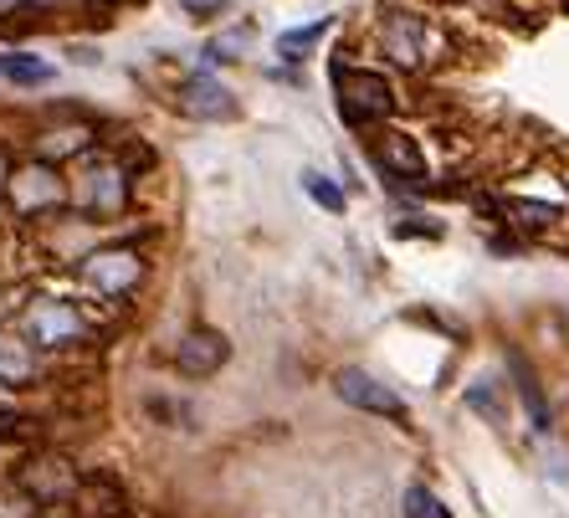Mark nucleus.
Masks as SVG:
<instances>
[{
    "instance_id": "f257e3e1",
    "label": "nucleus",
    "mask_w": 569,
    "mask_h": 518,
    "mask_svg": "<svg viewBox=\"0 0 569 518\" xmlns=\"http://www.w3.org/2000/svg\"><path fill=\"white\" fill-rule=\"evenodd\" d=\"M67 200L78 206L82 216H123L129 211V170L108 155H88L82 170L67 180Z\"/></svg>"
},
{
    "instance_id": "f03ea898",
    "label": "nucleus",
    "mask_w": 569,
    "mask_h": 518,
    "mask_svg": "<svg viewBox=\"0 0 569 518\" xmlns=\"http://www.w3.org/2000/svg\"><path fill=\"white\" fill-rule=\"evenodd\" d=\"M333 88H339V108L355 129H375L396 113V88L380 78V72H365V67H333Z\"/></svg>"
},
{
    "instance_id": "7ed1b4c3",
    "label": "nucleus",
    "mask_w": 569,
    "mask_h": 518,
    "mask_svg": "<svg viewBox=\"0 0 569 518\" xmlns=\"http://www.w3.org/2000/svg\"><path fill=\"white\" fill-rule=\"evenodd\" d=\"M6 200L21 221H37V216H52L67 206V180L57 165L47 160H31L21 170H11V186H6Z\"/></svg>"
},
{
    "instance_id": "20e7f679",
    "label": "nucleus",
    "mask_w": 569,
    "mask_h": 518,
    "mask_svg": "<svg viewBox=\"0 0 569 518\" xmlns=\"http://www.w3.org/2000/svg\"><path fill=\"white\" fill-rule=\"evenodd\" d=\"M78 278L98 298H129L144 282V257L133 247H98V252H88L78 262Z\"/></svg>"
},
{
    "instance_id": "39448f33",
    "label": "nucleus",
    "mask_w": 569,
    "mask_h": 518,
    "mask_svg": "<svg viewBox=\"0 0 569 518\" xmlns=\"http://www.w3.org/2000/svg\"><path fill=\"white\" fill-rule=\"evenodd\" d=\"M16 323H21V333H27L37 349H67L88 333V319H82L78 303H67V298H31Z\"/></svg>"
},
{
    "instance_id": "423d86ee",
    "label": "nucleus",
    "mask_w": 569,
    "mask_h": 518,
    "mask_svg": "<svg viewBox=\"0 0 569 518\" xmlns=\"http://www.w3.org/2000/svg\"><path fill=\"white\" fill-rule=\"evenodd\" d=\"M16 482L31 492V504L37 508H62V504H72L82 492V472L67 457H57V452H41V457H31L21 472H16Z\"/></svg>"
},
{
    "instance_id": "0eeeda50",
    "label": "nucleus",
    "mask_w": 569,
    "mask_h": 518,
    "mask_svg": "<svg viewBox=\"0 0 569 518\" xmlns=\"http://www.w3.org/2000/svg\"><path fill=\"white\" fill-rule=\"evenodd\" d=\"M333 396L345 400V406H355V411L365 416H385V421H411V406L396 396L390 386H380L370 370H359V365H349V370L333 375Z\"/></svg>"
},
{
    "instance_id": "6e6552de",
    "label": "nucleus",
    "mask_w": 569,
    "mask_h": 518,
    "mask_svg": "<svg viewBox=\"0 0 569 518\" xmlns=\"http://www.w3.org/2000/svg\"><path fill=\"white\" fill-rule=\"evenodd\" d=\"M226 359H231V345H226L221 329H190L174 345V370L186 375V380H211Z\"/></svg>"
},
{
    "instance_id": "1a4fd4ad",
    "label": "nucleus",
    "mask_w": 569,
    "mask_h": 518,
    "mask_svg": "<svg viewBox=\"0 0 569 518\" xmlns=\"http://www.w3.org/2000/svg\"><path fill=\"white\" fill-rule=\"evenodd\" d=\"M180 113H190L200 123H231L241 108L231 98V88H221L211 72H196V78L180 82Z\"/></svg>"
},
{
    "instance_id": "9d476101",
    "label": "nucleus",
    "mask_w": 569,
    "mask_h": 518,
    "mask_svg": "<svg viewBox=\"0 0 569 518\" xmlns=\"http://www.w3.org/2000/svg\"><path fill=\"white\" fill-rule=\"evenodd\" d=\"M380 52L390 57L396 67H406V72H416V67H426V27H421V16H385V27H380Z\"/></svg>"
},
{
    "instance_id": "9b49d317",
    "label": "nucleus",
    "mask_w": 569,
    "mask_h": 518,
    "mask_svg": "<svg viewBox=\"0 0 569 518\" xmlns=\"http://www.w3.org/2000/svg\"><path fill=\"white\" fill-rule=\"evenodd\" d=\"M375 160H380V170L390 175V180H406V186H421L426 180L421 149H416V139H406V133H380V139H375Z\"/></svg>"
},
{
    "instance_id": "f8f14e48",
    "label": "nucleus",
    "mask_w": 569,
    "mask_h": 518,
    "mask_svg": "<svg viewBox=\"0 0 569 518\" xmlns=\"http://www.w3.org/2000/svg\"><path fill=\"white\" fill-rule=\"evenodd\" d=\"M41 375V359H37V345L27 333H6L0 329V386H31Z\"/></svg>"
},
{
    "instance_id": "ddd939ff",
    "label": "nucleus",
    "mask_w": 569,
    "mask_h": 518,
    "mask_svg": "<svg viewBox=\"0 0 569 518\" xmlns=\"http://www.w3.org/2000/svg\"><path fill=\"white\" fill-rule=\"evenodd\" d=\"M88 149H93V129L88 123H62V129H47L37 139V160L62 165L72 155H88Z\"/></svg>"
},
{
    "instance_id": "4468645a",
    "label": "nucleus",
    "mask_w": 569,
    "mask_h": 518,
    "mask_svg": "<svg viewBox=\"0 0 569 518\" xmlns=\"http://www.w3.org/2000/svg\"><path fill=\"white\" fill-rule=\"evenodd\" d=\"M57 78V67L37 52H0V82H16V88H47Z\"/></svg>"
},
{
    "instance_id": "2eb2a0df",
    "label": "nucleus",
    "mask_w": 569,
    "mask_h": 518,
    "mask_svg": "<svg viewBox=\"0 0 569 518\" xmlns=\"http://www.w3.org/2000/svg\"><path fill=\"white\" fill-rule=\"evenodd\" d=\"M492 206L508 216V227H523V231H543L559 221V206H543V200H492Z\"/></svg>"
},
{
    "instance_id": "dca6fc26",
    "label": "nucleus",
    "mask_w": 569,
    "mask_h": 518,
    "mask_svg": "<svg viewBox=\"0 0 569 518\" xmlns=\"http://www.w3.org/2000/svg\"><path fill=\"white\" fill-rule=\"evenodd\" d=\"M400 508H406V518H451L447 504H441V498L426 488V482H411V488L400 492Z\"/></svg>"
},
{
    "instance_id": "f3484780",
    "label": "nucleus",
    "mask_w": 569,
    "mask_h": 518,
    "mask_svg": "<svg viewBox=\"0 0 569 518\" xmlns=\"http://www.w3.org/2000/svg\"><path fill=\"white\" fill-rule=\"evenodd\" d=\"M303 190L318 200V206H323V211H333V216H339V211H345V206H349V196H345V190L333 186L329 175H318V170H303Z\"/></svg>"
},
{
    "instance_id": "a211bd4d",
    "label": "nucleus",
    "mask_w": 569,
    "mask_h": 518,
    "mask_svg": "<svg viewBox=\"0 0 569 518\" xmlns=\"http://www.w3.org/2000/svg\"><path fill=\"white\" fill-rule=\"evenodd\" d=\"M333 27V16H318L313 27H298V31H282V41H278V52L282 57H292V62H298V52H308V47H313L318 37H323V31Z\"/></svg>"
},
{
    "instance_id": "6ab92c4d",
    "label": "nucleus",
    "mask_w": 569,
    "mask_h": 518,
    "mask_svg": "<svg viewBox=\"0 0 569 518\" xmlns=\"http://www.w3.org/2000/svg\"><path fill=\"white\" fill-rule=\"evenodd\" d=\"M0 518H37V504H31V492L21 482L0 488Z\"/></svg>"
},
{
    "instance_id": "aec40b11",
    "label": "nucleus",
    "mask_w": 569,
    "mask_h": 518,
    "mask_svg": "<svg viewBox=\"0 0 569 518\" xmlns=\"http://www.w3.org/2000/svg\"><path fill=\"white\" fill-rule=\"evenodd\" d=\"M252 41V31L237 27V31H226V37H216L211 47H206V62H237V52Z\"/></svg>"
},
{
    "instance_id": "412c9836",
    "label": "nucleus",
    "mask_w": 569,
    "mask_h": 518,
    "mask_svg": "<svg viewBox=\"0 0 569 518\" xmlns=\"http://www.w3.org/2000/svg\"><path fill=\"white\" fill-rule=\"evenodd\" d=\"M467 406H472L477 416H492V421H503V400H498L492 380H477V386L467 390Z\"/></svg>"
},
{
    "instance_id": "4be33fe9",
    "label": "nucleus",
    "mask_w": 569,
    "mask_h": 518,
    "mask_svg": "<svg viewBox=\"0 0 569 518\" xmlns=\"http://www.w3.org/2000/svg\"><path fill=\"white\" fill-rule=\"evenodd\" d=\"M226 6H231V0H180V11H186L190 21H216Z\"/></svg>"
},
{
    "instance_id": "5701e85b",
    "label": "nucleus",
    "mask_w": 569,
    "mask_h": 518,
    "mask_svg": "<svg viewBox=\"0 0 569 518\" xmlns=\"http://www.w3.org/2000/svg\"><path fill=\"white\" fill-rule=\"evenodd\" d=\"M6 186H11V160H6V149H0V200H6Z\"/></svg>"
},
{
    "instance_id": "b1692460",
    "label": "nucleus",
    "mask_w": 569,
    "mask_h": 518,
    "mask_svg": "<svg viewBox=\"0 0 569 518\" xmlns=\"http://www.w3.org/2000/svg\"><path fill=\"white\" fill-rule=\"evenodd\" d=\"M72 62H82V67H93V62H98V52H93V47H72Z\"/></svg>"
},
{
    "instance_id": "393cba45",
    "label": "nucleus",
    "mask_w": 569,
    "mask_h": 518,
    "mask_svg": "<svg viewBox=\"0 0 569 518\" xmlns=\"http://www.w3.org/2000/svg\"><path fill=\"white\" fill-rule=\"evenodd\" d=\"M31 0H0V21H6V16H16V11H27Z\"/></svg>"
},
{
    "instance_id": "a878e982",
    "label": "nucleus",
    "mask_w": 569,
    "mask_h": 518,
    "mask_svg": "<svg viewBox=\"0 0 569 518\" xmlns=\"http://www.w3.org/2000/svg\"><path fill=\"white\" fill-rule=\"evenodd\" d=\"M6 313H11V292L0 288V319H6Z\"/></svg>"
},
{
    "instance_id": "bb28decb",
    "label": "nucleus",
    "mask_w": 569,
    "mask_h": 518,
    "mask_svg": "<svg viewBox=\"0 0 569 518\" xmlns=\"http://www.w3.org/2000/svg\"><path fill=\"white\" fill-rule=\"evenodd\" d=\"M6 437H11V421H6V416H0V441H6Z\"/></svg>"
},
{
    "instance_id": "cd10ccee",
    "label": "nucleus",
    "mask_w": 569,
    "mask_h": 518,
    "mask_svg": "<svg viewBox=\"0 0 569 518\" xmlns=\"http://www.w3.org/2000/svg\"><path fill=\"white\" fill-rule=\"evenodd\" d=\"M31 6H62V0H31Z\"/></svg>"
},
{
    "instance_id": "c85d7f7f",
    "label": "nucleus",
    "mask_w": 569,
    "mask_h": 518,
    "mask_svg": "<svg viewBox=\"0 0 569 518\" xmlns=\"http://www.w3.org/2000/svg\"><path fill=\"white\" fill-rule=\"evenodd\" d=\"M37 518H72V514H37Z\"/></svg>"
}]
</instances>
